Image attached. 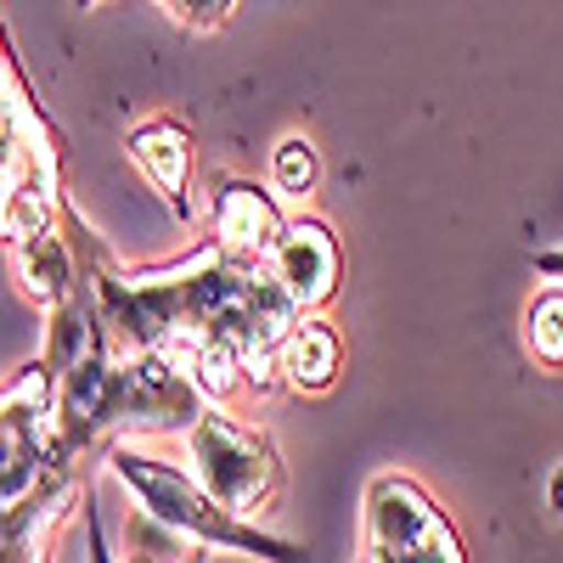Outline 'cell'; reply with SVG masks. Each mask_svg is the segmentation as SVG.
Segmentation results:
<instances>
[{"label": "cell", "mask_w": 563, "mask_h": 563, "mask_svg": "<svg viewBox=\"0 0 563 563\" xmlns=\"http://www.w3.org/2000/svg\"><path fill=\"white\" fill-rule=\"evenodd\" d=\"M180 12H186V18H220L225 0H180Z\"/></svg>", "instance_id": "cell-10"}, {"label": "cell", "mask_w": 563, "mask_h": 563, "mask_svg": "<svg viewBox=\"0 0 563 563\" xmlns=\"http://www.w3.org/2000/svg\"><path fill=\"white\" fill-rule=\"evenodd\" d=\"M552 512H558V519H563V467H558V474H552Z\"/></svg>", "instance_id": "cell-11"}, {"label": "cell", "mask_w": 563, "mask_h": 563, "mask_svg": "<svg viewBox=\"0 0 563 563\" xmlns=\"http://www.w3.org/2000/svg\"><path fill=\"white\" fill-rule=\"evenodd\" d=\"M333 366H339V339L321 321H294L288 339H282V372L299 389H321L333 384Z\"/></svg>", "instance_id": "cell-6"}, {"label": "cell", "mask_w": 563, "mask_h": 563, "mask_svg": "<svg viewBox=\"0 0 563 563\" xmlns=\"http://www.w3.org/2000/svg\"><path fill=\"white\" fill-rule=\"evenodd\" d=\"M372 547L384 558H462L429 496L406 479L378 485V496H372Z\"/></svg>", "instance_id": "cell-2"}, {"label": "cell", "mask_w": 563, "mask_h": 563, "mask_svg": "<svg viewBox=\"0 0 563 563\" xmlns=\"http://www.w3.org/2000/svg\"><path fill=\"white\" fill-rule=\"evenodd\" d=\"M530 350L547 366H563V294L536 299V310H530Z\"/></svg>", "instance_id": "cell-8"}, {"label": "cell", "mask_w": 563, "mask_h": 563, "mask_svg": "<svg viewBox=\"0 0 563 563\" xmlns=\"http://www.w3.org/2000/svg\"><path fill=\"white\" fill-rule=\"evenodd\" d=\"M214 231H220V249L231 260H254V254L276 249V209L254 186H225L214 198Z\"/></svg>", "instance_id": "cell-4"}, {"label": "cell", "mask_w": 563, "mask_h": 563, "mask_svg": "<svg viewBox=\"0 0 563 563\" xmlns=\"http://www.w3.org/2000/svg\"><path fill=\"white\" fill-rule=\"evenodd\" d=\"M23 276H29V294L34 299H57L63 282H68V260L52 243V231H34L29 249H23Z\"/></svg>", "instance_id": "cell-7"}, {"label": "cell", "mask_w": 563, "mask_h": 563, "mask_svg": "<svg viewBox=\"0 0 563 563\" xmlns=\"http://www.w3.org/2000/svg\"><path fill=\"white\" fill-rule=\"evenodd\" d=\"M192 451H198V474H203V490L225 507H260V496L271 490V456L254 434L231 429V422H203L192 434Z\"/></svg>", "instance_id": "cell-1"}, {"label": "cell", "mask_w": 563, "mask_h": 563, "mask_svg": "<svg viewBox=\"0 0 563 563\" xmlns=\"http://www.w3.org/2000/svg\"><path fill=\"white\" fill-rule=\"evenodd\" d=\"M276 282L288 288L299 305H321L339 282V249L321 225H288L276 238Z\"/></svg>", "instance_id": "cell-3"}, {"label": "cell", "mask_w": 563, "mask_h": 563, "mask_svg": "<svg viewBox=\"0 0 563 563\" xmlns=\"http://www.w3.org/2000/svg\"><path fill=\"white\" fill-rule=\"evenodd\" d=\"M130 158L153 175V186H158L164 198L180 203V192H186V169H192V147H186V130H175V124H147V130H135Z\"/></svg>", "instance_id": "cell-5"}, {"label": "cell", "mask_w": 563, "mask_h": 563, "mask_svg": "<svg viewBox=\"0 0 563 563\" xmlns=\"http://www.w3.org/2000/svg\"><path fill=\"white\" fill-rule=\"evenodd\" d=\"M276 186L282 192H294V198H305L310 186H316V153H310V141H282L276 147Z\"/></svg>", "instance_id": "cell-9"}]
</instances>
